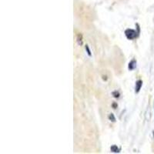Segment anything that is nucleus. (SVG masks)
<instances>
[{
    "label": "nucleus",
    "mask_w": 154,
    "mask_h": 154,
    "mask_svg": "<svg viewBox=\"0 0 154 154\" xmlns=\"http://www.w3.org/2000/svg\"><path fill=\"white\" fill-rule=\"evenodd\" d=\"M113 96L115 98H119V93H118V92H116V91L113 92Z\"/></svg>",
    "instance_id": "0eeeda50"
},
{
    "label": "nucleus",
    "mask_w": 154,
    "mask_h": 154,
    "mask_svg": "<svg viewBox=\"0 0 154 154\" xmlns=\"http://www.w3.org/2000/svg\"><path fill=\"white\" fill-rule=\"evenodd\" d=\"M109 119L113 122H115V120H116V118H115V116H113V114H110V115L109 116Z\"/></svg>",
    "instance_id": "423d86ee"
},
{
    "label": "nucleus",
    "mask_w": 154,
    "mask_h": 154,
    "mask_svg": "<svg viewBox=\"0 0 154 154\" xmlns=\"http://www.w3.org/2000/svg\"><path fill=\"white\" fill-rule=\"evenodd\" d=\"M138 33H139V31L137 32V31L133 30V29H126L125 31L126 36L129 39H133L137 38V36L138 35Z\"/></svg>",
    "instance_id": "f257e3e1"
},
{
    "label": "nucleus",
    "mask_w": 154,
    "mask_h": 154,
    "mask_svg": "<svg viewBox=\"0 0 154 154\" xmlns=\"http://www.w3.org/2000/svg\"><path fill=\"white\" fill-rule=\"evenodd\" d=\"M111 150L113 153H119V149L117 147V146L116 145H113V146H112L111 147Z\"/></svg>",
    "instance_id": "20e7f679"
},
{
    "label": "nucleus",
    "mask_w": 154,
    "mask_h": 154,
    "mask_svg": "<svg viewBox=\"0 0 154 154\" xmlns=\"http://www.w3.org/2000/svg\"><path fill=\"white\" fill-rule=\"evenodd\" d=\"M136 67H137V61L135 60V59H133L129 63L128 68H129V70H133L134 69H136Z\"/></svg>",
    "instance_id": "f03ea898"
},
{
    "label": "nucleus",
    "mask_w": 154,
    "mask_h": 154,
    "mask_svg": "<svg viewBox=\"0 0 154 154\" xmlns=\"http://www.w3.org/2000/svg\"><path fill=\"white\" fill-rule=\"evenodd\" d=\"M142 85H143V82L142 80H138L137 82V83H136V93H139V90H140V89L142 87Z\"/></svg>",
    "instance_id": "7ed1b4c3"
},
{
    "label": "nucleus",
    "mask_w": 154,
    "mask_h": 154,
    "mask_svg": "<svg viewBox=\"0 0 154 154\" xmlns=\"http://www.w3.org/2000/svg\"><path fill=\"white\" fill-rule=\"evenodd\" d=\"M85 49H86V53H87V54H88V55L89 56H92L91 51H90V49H89V46H87V45H86V46Z\"/></svg>",
    "instance_id": "39448f33"
},
{
    "label": "nucleus",
    "mask_w": 154,
    "mask_h": 154,
    "mask_svg": "<svg viewBox=\"0 0 154 154\" xmlns=\"http://www.w3.org/2000/svg\"><path fill=\"white\" fill-rule=\"evenodd\" d=\"M153 135H154V132H153Z\"/></svg>",
    "instance_id": "6e6552de"
}]
</instances>
